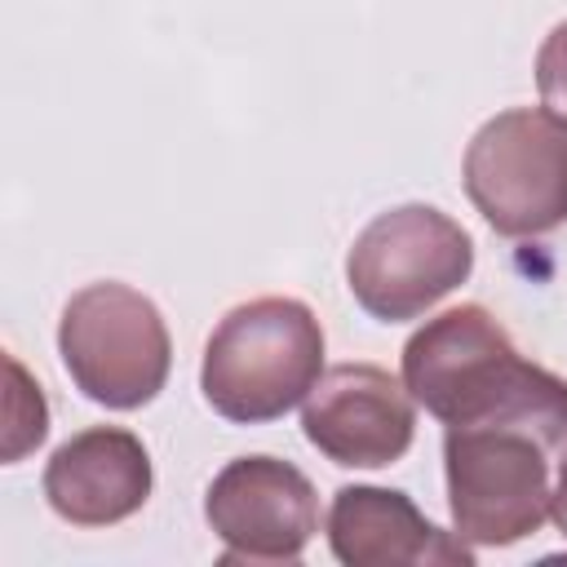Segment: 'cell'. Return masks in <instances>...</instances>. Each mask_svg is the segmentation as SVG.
I'll use <instances>...</instances> for the list:
<instances>
[{
    "mask_svg": "<svg viewBox=\"0 0 567 567\" xmlns=\"http://www.w3.org/2000/svg\"><path fill=\"white\" fill-rule=\"evenodd\" d=\"M403 385L443 425H514L549 452L567 447V381L523 359L478 301L452 306L408 337Z\"/></svg>",
    "mask_w": 567,
    "mask_h": 567,
    "instance_id": "cell-1",
    "label": "cell"
},
{
    "mask_svg": "<svg viewBox=\"0 0 567 567\" xmlns=\"http://www.w3.org/2000/svg\"><path fill=\"white\" fill-rule=\"evenodd\" d=\"M323 377V328L297 297H252L217 319L199 359L208 408L235 425L292 412Z\"/></svg>",
    "mask_w": 567,
    "mask_h": 567,
    "instance_id": "cell-2",
    "label": "cell"
},
{
    "mask_svg": "<svg viewBox=\"0 0 567 567\" xmlns=\"http://www.w3.org/2000/svg\"><path fill=\"white\" fill-rule=\"evenodd\" d=\"M58 354L71 385L111 412L146 408L173 368V337L159 306L115 279L71 292L58 319Z\"/></svg>",
    "mask_w": 567,
    "mask_h": 567,
    "instance_id": "cell-3",
    "label": "cell"
},
{
    "mask_svg": "<svg viewBox=\"0 0 567 567\" xmlns=\"http://www.w3.org/2000/svg\"><path fill=\"white\" fill-rule=\"evenodd\" d=\"M461 177L496 235H549L567 221V124L545 106H509L478 124Z\"/></svg>",
    "mask_w": 567,
    "mask_h": 567,
    "instance_id": "cell-4",
    "label": "cell"
},
{
    "mask_svg": "<svg viewBox=\"0 0 567 567\" xmlns=\"http://www.w3.org/2000/svg\"><path fill=\"white\" fill-rule=\"evenodd\" d=\"M474 270L470 230L434 204H399L377 213L346 252V284L354 301L381 319H421Z\"/></svg>",
    "mask_w": 567,
    "mask_h": 567,
    "instance_id": "cell-5",
    "label": "cell"
},
{
    "mask_svg": "<svg viewBox=\"0 0 567 567\" xmlns=\"http://www.w3.org/2000/svg\"><path fill=\"white\" fill-rule=\"evenodd\" d=\"M443 478L452 527L470 545H518L549 518V447L514 425H447Z\"/></svg>",
    "mask_w": 567,
    "mask_h": 567,
    "instance_id": "cell-6",
    "label": "cell"
},
{
    "mask_svg": "<svg viewBox=\"0 0 567 567\" xmlns=\"http://www.w3.org/2000/svg\"><path fill=\"white\" fill-rule=\"evenodd\" d=\"M204 518L221 563H297L319 532V496L292 461L252 452L213 474Z\"/></svg>",
    "mask_w": 567,
    "mask_h": 567,
    "instance_id": "cell-7",
    "label": "cell"
},
{
    "mask_svg": "<svg viewBox=\"0 0 567 567\" xmlns=\"http://www.w3.org/2000/svg\"><path fill=\"white\" fill-rule=\"evenodd\" d=\"M416 399L399 377L377 363H337L301 399L306 443L332 465L381 470L394 465L416 439Z\"/></svg>",
    "mask_w": 567,
    "mask_h": 567,
    "instance_id": "cell-8",
    "label": "cell"
},
{
    "mask_svg": "<svg viewBox=\"0 0 567 567\" xmlns=\"http://www.w3.org/2000/svg\"><path fill=\"white\" fill-rule=\"evenodd\" d=\"M155 487L146 443L124 425H89L53 447L44 501L71 527H111L133 518Z\"/></svg>",
    "mask_w": 567,
    "mask_h": 567,
    "instance_id": "cell-9",
    "label": "cell"
},
{
    "mask_svg": "<svg viewBox=\"0 0 567 567\" xmlns=\"http://www.w3.org/2000/svg\"><path fill=\"white\" fill-rule=\"evenodd\" d=\"M328 545L346 567H470V540L434 527L399 487L346 483L328 509Z\"/></svg>",
    "mask_w": 567,
    "mask_h": 567,
    "instance_id": "cell-10",
    "label": "cell"
},
{
    "mask_svg": "<svg viewBox=\"0 0 567 567\" xmlns=\"http://www.w3.org/2000/svg\"><path fill=\"white\" fill-rule=\"evenodd\" d=\"M536 93L540 106L567 124V18L554 22L536 49Z\"/></svg>",
    "mask_w": 567,
    "mask_h": 567,
    "instance_id": "cell-11",
    "label": "cell"
},
{
    "mask_svg": "<svg viewBox=\"0 0 567 567\" xmlns=\"http://www.w3.org/2000/svg\"><path fill=\"white\" fill-rule=\"evenodd\" d=\"M549 518L558 523V532L567 536V456L558 461V483L549 492Z\"/></svg>",
    "mask_w": 567,
    "mask_h": 567,
    "instance_id": "cell-12",
    "label": "cell"
}]
</instances>
